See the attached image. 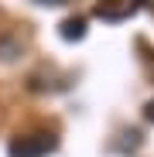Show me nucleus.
Wrapping results in <instances>:
<instances>
[{"mask_svg": "<svg viewBox=\"0 0 154 157\" xmlns=\"http://www.w3.org/2000/svg\"><path fill=\"white\" fill-rule=\"evenodd\" d=\"M48 150H55V137H51V133L17 137V140H10V147H7L10 157H45Z\"/></svg>", "mask_w": 154, "mask_h": 157, "instance_id": "nucleus-1", "label": "nucleus"}, {"mask_svg": "<svg viewBox=\"0 0 154 157\" xmlns=\"http://www.w3.org/2000/svg\"><path fill=\"white\" fill-rule=\"evenodd\" d=\"M140 7V0H99L96 4V17L103 21H127V17H134Z\"/></svg>", "mask_w": 154, "mask_h": 157, "instance_id": "nucleus-2", "label": "nucleus"}, {"mask_svg": "<svg viewBox=\"0 0 154 157\" xmlns=\"http://www.w3.org/2000/svg\"><path fill=\"white\" fill-rule=\"evenodd\" d=\"M58 34L65 41H82L86 38V17H65L58 24Z\"/></svg>", "mask_w": 154, "mask_h": 157, "instance_id": "nucleus-3", "label": "nucleus"}, {"mask_svg": "<svg viewBox=\"0 0 154 157\" xmlns=\"http://www.w3.org/2000/svg\"><path fill=\"white\" fill-rule=\"evenodd\" d=\"M144 120H147V123H154V99L144 106Z\"/></svg>", "mask_w": 154, "mask_h": 157, "instance_id": "nucleus-4", "label": "nucleus"}, {"mask_svg": "<svg viewBox=\"0 0 154 157\" xmlns=\"http://www.w3.org/2000/svg\"><path fill=\"white\" fill-rule=\"evenodd\" d=\"M62 4H65V0H62Z\"/></svg>", "mask_w": 154, "mask_h": 157, "instance_id": "nucleus-5", "label": "nucleus"}]
</instances>
